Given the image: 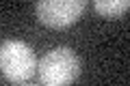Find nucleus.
I'll return each mask as SVG.
<instances>
[{
    "label": "nucleus",
    "mask_w": 130,
    "mask_h": 86,
    "mask_svg": "<svg viewBox=\"0 0 130 86\" xmlns=\"http://www.w3.org/2000/svg\"><path fill=\"white\" fill-rule=\"evenodd\" d=\"M41 86H70L80 75V60L70 47H52L37 63Z\"/></svg>",
    "instance_id": "f257e3e1"
},
{
    "label": "nucleus",
    "mask_w": 130,
    "mask_h": 86,
    "mask_svg": "<svg viewBox=\"0 0 130 86\" xmlns=\"http://www.w3.org/2000/svg\"><path fill=\"white\" fill-rule=\"evenodd\" d=\"M0 71L5 73L7 80L15 82V84L26 82L37 71L35 52L20 39L2 41L0 43Z\"/></svg>",
    "instance_id": "f03ea898"
},
{
    "label": "nucleus",
    "mask_w": 130,
    "mask_h": 86,
    "mask_svg": "<svg viewBox=\"0 0 130 86\" xmlns=\"http://www.w3.org/2000/svg\"><path fill=\"white\" fill-rule=\"evenodd\" d=\"M85 11L83 0H39L35 5L39 22L48 28H67Z\"/></svg>",
    "instance_id": "7ed1b4c3"
},
{
    "label": "nucleus",
    "mask_w": 130,
    "mask_h": 86,
    "mask_svg": "<svg viewBox=\"0 0 130 86\" xmlns=\"http://www.w3.org/2000/svg\"><path fill=\"white\" fill-rule=\"evenodd\" d=\"M93 7L104 17H121L130 9V2L128 0H95Z\"/></svg>",
    "instance_id": "20e7f679"
},
{
    "label": "nucleus",
    "mask_w": 130,
    "mask_h": 86,
    "mask_svg": "<svg viewBox=\"0 0 130 86\" xmlns=\"http://www.w3.org/2000/svg\"><path fill=\"white\" fill-rule=\"evenodd\" d=\"M18 86H35V84H28V82H24V84H18Z\"/></svg>",
    "instance_id": "39448f33"
}]
</instances>
